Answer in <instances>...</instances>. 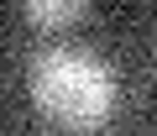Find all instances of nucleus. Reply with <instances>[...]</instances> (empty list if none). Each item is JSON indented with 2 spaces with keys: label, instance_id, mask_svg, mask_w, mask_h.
Instances as JSON below:
<instances>
[{
  "label": "nucleus",
  "instance_id": "obj_1",
  "mask_svg": "<svg viewBox=\"0 0 157 136\" xmlns=\"http://www.w3.org/2000/svg\"><path fill=\"white\" fill-rule=\"evenodd\" d=\"M32 100L63 131H94L115 105V79L84 47H47L32 58Z\"/></svg>",
  "mask_w": 157,
  "mask_h": 136
},
{
  "label": "nucleus",
  "instance_id": "obj_2",
  "mask_svg": "<svg viewBox=\"0 0 157 136\" xmlns=\"http://www.w3.org/2000/svg\"><path fill=\"white\" fill-rule=\"evenodd\" d=\"M21 11H26L32 26L52 32V26H73L78 16L89 11V0H21Z\"/></svg>",
  "mask_w": 157,
  "mask_h": 136
},
{
  "label": "nucleus",
  "instance_id": "obj_3",
  "mask_svg": "<svg viewBox=\"0 0 157 136\" xmlns=\"http://www.w3.org/2000/svg\"><path fill=\"white\" fill-rule=\"evenodd\" d=\"M152 68H157V47H152Z\"/></svg>",
  "mask_w": 157,
  "mask_h": 136
}]
</instances>
